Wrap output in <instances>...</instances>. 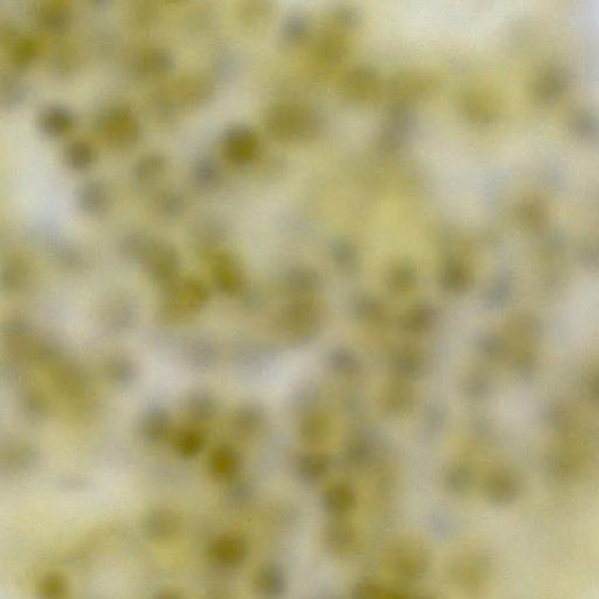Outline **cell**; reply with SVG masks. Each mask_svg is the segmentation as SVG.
I'll return each mask as SVG.
<instances>
[{"instance_id": "6da1fadb", "label": "cell", "mask_w": 599, "mask_h": 599, "mask_svg": "<svg viewBox=\"0 0 599 599\" xmlns=\"http://www.w3.org/2000/svg\"><path fill=\"white\" fill-rule=\"evenodd\" d=\"M266 131L278 141L311 140L319 131L314 113L291 105H278L267 112Z\"/></svg>"}, {"instance_id": "7a4b0ae2", "label": "cell", "mask_w": 599, "mask_h": 599, "mask_svg": "<svg viewBox=\"0 0 599 599\" xmlns=\"http://www.w3.org/2000/svg\"><path fill=\"white\" fill-rule=\"evenodd\" d=\"M98 135L109 147L128 150L140 142L142 125L128 107L116 105L103 110L95 121Z\"/></svg>"}, {"instance_id": "3957f363", "label": "cell", "mask_w": 599, "mask_h": 599, "mask_svg": "<svg viewBox=\"0 0 599 599\" xmlns=\"http://www.w3.org/2000/svg\"><path fill=\"white\" fill-rule=\"evenodd\" d=\"M170 88L182 110L204 108L217 97L216 80L203 73L182 75Z\"/></svg>"}, {"instance_id": "277c9868", "label": "cell", "mask_w": 599, "mask_h": 599, "mask_svg": "<svg viewBox=\"0 0 599 599\" xmlns=\"http://www.w3.org/2000/svg\"><path fill=\"white\" fill-rule=\"evenodd\" d=\"M259 144V136L253 129L236 124L225 131L221 139V150L228 162L243 167L257 158Z\"/></svg>"}, {"instance_id": "5b68a950", "label": "cell", "mask_w": 599, "mask_h": 599, "mask_svg": "<svg viewBox=\"0 0 599 599\" xmlns=\"http://www.w3.org/2000/svg\"><path fill=\"white\" fill-rule=\"evenodd\" d=\"M175 56L163 46H148L137 52L132 60L133 74L140 79H158L175 70Z\"/></svg>"}, {"instance_id": "8992f818", "label": "cell", "mask_w": 599, "mask_h": 599, "mask_svg": "<svg viewBox=\"0 0 599 599\" xmlns=\"http://www.w3.org/2000/svg\"><path fill=\"white\" fill-rule=\"evenodd\" d=\"M33 19L43 32L59 37L71 30L74 15L70 4L60 0H45L34 5Z\"/></svg>"}, {"instance_id": "52a82bcc", "label": "cell", "mask_w": 599, "mask_h": 599, "mask_svg": "<svg viewBox=\"0 0 599 599\" xmlns=\"http://www.w3.org/2000/svg\"><path fill=\"white\" fill-rule=\"evenodd\" d=\"M112 191L100 179L82 183L76 190L75 203L87 216L97 217L107 212L112 204Z\"/></svg>"}, {"instance_id": "ba28073f", "label": "cell", "mask_w": 599, "mask_h": 599, "mask_svg": "<svg viewBox=\"0 0 599 599\" xmlns=\"http://www.w3.org/2000/svg\"><path fill=\"white\" fill-rule=\"evenodd\" d=\"M76 118L73 110L64 105H48L40 110L38 128L49 139H61L73 131Z\"/></svg>"}, {"instance_id": "9c48e42d", "label": "cell", "mask_w": 599, "mask_h": 599, "mask_svg": "<svg viewBox=\"0 0 599 599\" xmlns=\"http://www.w3.org/2000/svg\"><path fill=\"white\" fill-rule=\"evenodd\" d=\"M190 175L194 188L203 193H217L224 184L223 167L211 156L197 158L191 167Z\"/></svg>"}, {"instance_id": "30bf717a", "label": "cell", "mask_w": 599, "mask_h": 599, "mask_svg": "<svg viewBox=\"0 0 599 599\" xmlns=\"http://www.w3.org/2000/svg\"><path fill=\"white\" fill-rule=\"evenodd\" d=\"M245 543L236 536H223L210 545V562L223 569L238 567L245 560Z\"/></svg>"}, {"instance_id": "8fae6325", "label": "cell", "mask_w": 599, "mask_h": 599, "mask_svg": "<svg viewBox=\"0 0 599 599\" xmlns=\"http://www.w3.org/2000/svg\"><path fill=\"white\" fill-rule=\"evenodd\" d=\"M169 161L162 152H149L141 156L132 167L133 182L141 188L156 184L166 175Z\"/></svg>"}, {"instance_id": "7c38bea8", "label": "cell", "mask_w": 599, "mask_h": 599, "mask_svg": "<svg viewBox=\"0 0 599 599\" xmlns=\"http://www.w3.org/2000/svg\"><path fill=\"white\" fill-rule=\"evenodd\" d=\"M379 90V78L369 68H358L346 79L343 91L349 100L364 103L372 100Z\"/></svg>"}, {"instance_id": "4fadbf2b", "label": "cell", "mask_w": 599, "mask_h": 599, "mask_svg": "<svg viewBox=\"0 0 599 599\" xmlns=\"http://www.w3.org/2000/svg\"><path fill=\"white\" fill-rule=\"evenodd\" d=\"M30 98V87L13 73L3 74L0 81V105L4 112H14L24 106Z\"/></svg>"}, {"instance_id": "5bb4252c", "label": "cell", "mask_w": 599, "mask_h": 599, "mask_svg": "<svg viewBox=\"0 0 599 599\" xmlns=\"http://www.w3.org/2000/svg\"><path fill=\"white\" fill-rule=\"evenodd\" d=\"M9 61L15 72H25L39 56V44L30 36L19 34L9 45Z\"/></svg>"}, {"instance_id": "9a60e30c", "label": "cell", "mask_w": 599, "mask_h": 599, "mask_svg": "<svg viewBox=\"0 0 599 599\" xmlns=\"http://www.w3.org/2000/svg\"><path fill=\"white\" fill-rule=\"evenodd\" d=\"M188 208L185 196L177 189H163L159 191L154 201L152 209L156 216L163 220H177L184 216Z\"/></svg>"}, {"instance_id": "2e32d148", "label": "cell", "mask_w": 599, "mask_h": 599, "mask_svg": "<svg viewBox=\"0 0 599 599\" xmlns=\"http://www.w3.org/2000/svg\"><path fill=\"white\" fill-rule=\"evenodd\" d=\"M147 105L151 116L164 124H173L177 118L179 110H182L171 88H161L152 91Z\"/></svg>"}, {"instance_id": "e0dca14e", "label": "cell", "mask_w": 599, "mask_h": 599, "mask_svg": "<svg viewBox=\"0 0 599 599\" xmlns=\"http://www.w3.org/2000/svg\"><path fill=\"white\" fill-rule=\"evenodd\" d=\"M64 159L71 170L83 173L98 161L97 149L86 140H74L64 150Z\"/></svg>"}, {"instance_id": "ac0fdd59", "label": "cell", "mask_w": 599, "mask_h": 599, "mask_svg": "<svg viewBox=\"0 0 599 599\" xmlns=\"http://www.w3.org/2000/svg\"><path fill=\"white\" fill-rule=\"evenodd\" d=\"M179 522L175 514L167 512V510H156L148 515L144 521V530L147 535L152 540L166 541L173 539L177 535Z\"/></svg>"}, {"instance_id": "d6986e66", "label": "cell", "mask_w": 599, "mask_h": 599, "mask_svg": "<svg viewBox=\"0 0 599 599\" xmlns=\"http://www.w3.org/2000/svg\"><path fill=\"white\" fill-rule=\"evenodd\" d=\"M78 67L79 56L72 46L63 44L53 48L48 58V68L56 78H71L76 73Z\"/></svg>"}, {"instance_id": "ffe728a7", "label": "cell", "mask_w": 599, "mask_h": 599, "mask_svg": "<svg viewBox=\"0 0 599 599\" xmlns=\"http://www.w3.org/2000/svg\"><path fill=\"white\" fill-rule=\"evenodd\" d=\"M67 595V579L59 572H48L38 583L37 596L39 599H64Z\"/></svg>"}, {"instance_id": "44dd1931", "label": "cell", "mask_w": 599, "mask_h": 599, "mask_svg": "<svg viewBox=\"0 0 599 599\" xmlns=\"http://www.w3.org/2000/svg\"><path fill=\"white\" fill-rule=\"evenodd\" d=\"M159 11L154 3H133L129 9V19L139 29H150L158 21Z\"/></svg>"}, {"instance_id": "7402d4cb", "label": "cell", "mask_w": 599, "mask_h": 599, "mask_svg": "<svg viewBox=\"0 0 599 599\" xmlns=\"http://www.w3.org/2000/svg\"><path fill=\"white\" fill-rule=\"evenodd\" d=\"M225 227L219 217L206 216L201 218L196 224L194 235L203 244L218 243L221 236L224 235Z\"/></svg>"}, {"instance_id": "603a6c76", "label": "cell", "mask_w": 599, "mask_h": 599, "mask_svg": "<svg viewBox=\"0 0 599 599\" xmlns=\"http://www.w3.org/2000/svg\"><path fill=\"white\" fill-rule=\"evenodd\" d=\"M270 14V5L266 3H245L240 9V19L250 28L263 24Z\"/></svg>"}, {"instance_id": "cb8c5ba5", "label": "cell", "mask_w": 599, "mask_h": 599, "mask_svg": "<svg viewBox=\"0 0 599 599\" xmlns=\"http://www.w3.org/2000/svg\"><path fill=\"white\" fill-rule=\"evenodd\" d=\"M321 43L318 46V53L320 56L326 61H338L346 56L347 47L343 41L338 39L337 37H324Z\"/></svg>"}, {"instance_id": "d4e9b609", "label": "cell", "mask_w": 599, "mask_h": 599, "mask_svg": "<svg viewBox=\"0 0 599 599\" xmlns=\"http://www.w3.org/2000/svg\"><path fill=\"white\" fill-rule=\"evenodd\" d=\"M213 73L217 74L218 78L225 79L230 76L235 68V63L232 60V56L228 53H221L215 58L213 63Z\"/></svg>"}, {"instance_id": "484cf974", "label": "cell", "mask_w": 599, "mask_h": 599, "mask_svg": "<svg viewBox=\"0 0 599 599\" xmlns=\"http://www.w3.org/2000/svg\"><path fill=\"white\" fill-rule=\"evenodd\" d=\"M307 25L304 18L295 17L293 21H288L285 26V39L291 43V40H299L306 33Z\"/></svg>"}, {"instance_id": "4316f807", "label": "cell", "mask_w": 599, "mask_h": 599, "mask_svg": "<svg viewBox=\"0 0 599 599\" xmlns=\"http://www.w3.org/2000/svg\"><path fill=\"white\" fill-rule=\"evenodd\" d=\"M152 599H185L181 594L174 590H164L156 595Z\"/></svg>"}]
</instances>
